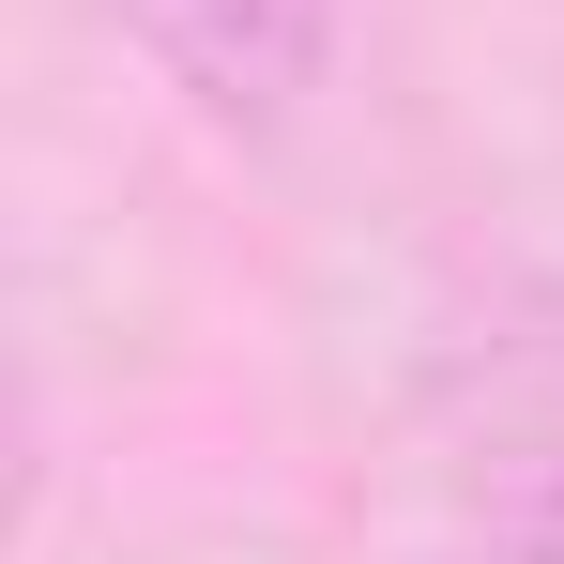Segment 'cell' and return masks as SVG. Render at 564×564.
I'll list each match as a JSON object with an SVG mask.
<instances>
[{
    "mask_svg": "<svg viewBox=\"0 0 564 564\" xmlns=\"http://www.w3.org/2000/svg\"><path fill=\"white\" fill-rule=\"evenodd\" d=\"M412 473L443 534L564 550V305H503L427 351L412 381Z\"/></svg>",
    "mask_w": 564,
    "mask_h": 564,
    "instance_id": "obj_1",
    "label": "cell"
},
{
    "mask_svg": "<svg viewBox=\"0 0 564 564\" xmlns=\"http://www.w3.org/2000/svg\"><path fill=\"white\" fill-rule=\"evenodd\" d=\"M93 15L229 138H275L321 93V46H336V0H93Z\"/></svg>",
    "mask_w": 564,
    "mask_h": 564,
    "instance_id": "obj_2",
    "label": "cell"
},
{
    "mask_svg": "<svg viewBox=\"0 0 564 564\" xmlns=\"http://www.w3.org/2000/svg\"><path fill=\"white\" fill-rule=\"evenodd\" d=\"M412 564H564V550H503V534H427Z\"/></svg>",
    "mask_w": 564,
    "mask_h": 564,
    "instance_id": "obj_3",
    "label": "cell"
}]
</instances>
